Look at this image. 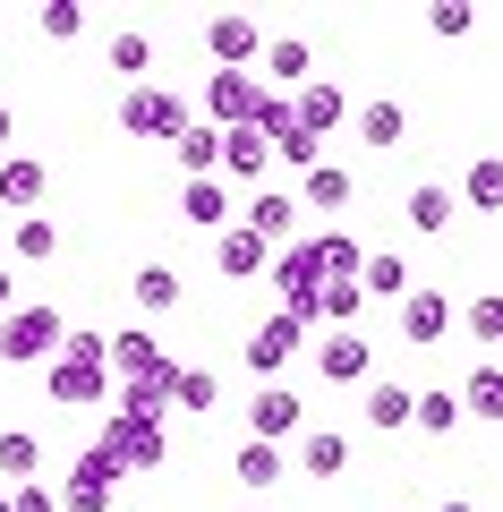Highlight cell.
I'll return each mask as SVG.
<instances>
[{"mask_svg":"<svg viewBox=\"0 0 503 512\" xmlns=\"http://www.w3.org/2000/svg\"><path fill=\"white\" fill-rule=\"evenodd\" d=\"M0 512H9V495H0Z\"/></svg>","mask_w":503,"mask_h":512,"instance_id":"42","label":"cell"},{"mask_svg":"<svg viewBox=\"0 0 503 512\" xmlns=\"http://www.w3.org/2000/svg\"><path fill=\"white\" fill-rule=\"evenodd\" d=\"M171 154H180L188 180H214V171H222V128L214 120H188L180 137H171Z\"/></svg>","mask_w":503,"mask_h":512,"instance_id":"14","label":"cell"},{"mask_svg":"<svg viewBox=\"0 0 503 512\" xmlns=\"http://www.w3.org/2000/svg\"><path fill=\"white\" fill-rule=\"evenodd\" d=\"M205 52H214L222 69H248V60L265 52V35H256V18H205Z\"/></svg>","mask_w":503,"mask_h":512,"instance_id":"13","label":"cell"},{"mask_svg":"<svg viewBox=\"0 0 503 512\" xmlns=\"http://www.w3.org/2000/svg\"><path fill=\"white\" fill-rule=\"evenodd\" d=\"M77 26H86V18H77L69 0H52V9H43V35H52V43H69V35H77Z\"/></svg>","mask_w":503,"mask_h":512,"instance_id":"37","label":"cell"},{"mask_svg":"<svg viewBox=\"0 0 503 512\" xmlns=\"http://www.w3.org/2000/svg\"><path fill=\"white\" fill-rule=\"evenodd\" d=\"M265 163H273V154H265L256 128H231V137H222V171H231V180H265ZM222 171H214V180H222Z\"/></svg>","mask_w":503,"mask_h":512,"instance_id":"20","label":"cell"},{"mask_svg":"<svg viewBox=\"0 0 503 512\" xmlns=\"http://www.w3.org/2000/svg\"><path fill=\"white\" fill-rule=\"evenodd\" d=\"M60 333H69V325H60V308H43V299H35V308H9V316H0V359L35 367V359L60 350Z\"/></svg>","mask_w":503,"mask_h":512,"instance_id":"1","label":"cell"},{"mask_svg":"<svg viewBox=\"0 0 503 512\" xmlns=\"http://www.w3.org/2000/svg\"><path fill=\"white\" fill-rule=\"evenodd\" d=\"M214 265H222V282H256L273 265V248L256 231H239V222H222V231H214Z\"/></svg>","mask_w":503,"mask_h":512,"instance_id":"9","label":"cell"},{"mask_svg":"<svg viewBox=\"0 0 503 512\" xmlns=\"http://www.w3.org/2000/svg\"><path fill=\"white\" fill-rule=\"evenodd\" d=\"M452 333V299L444 291H401V342L410 350H435Z\"/></svg>","mask_w":503,"mask_h":512,"instance_id":"7","label":"cell"},{"mask_svg":"<svg viewBox=\"0 0 503 512\" xmlns=\"http://www.w3.org/2000/svg\"><path fill=\"white\" fill-rule=\"evenodd\" d=\"M256 103H265V86H256L248 69H214V77H205V111H214L222 137H231V128H248Z\"/></svg>","mask_w":503,"mask_h":512,"instance_id":"5","label":"cell"},{"mask_svg":"<svg viewBox=\"0 0 503 512\" xmlns=\"http://www.w3.org/2000/svg\"><path fill=\"white\" fill-rule=\"evenodd\" d=\"M359 291H376V299H401V291H410V265H401L393 248L359 256Z\"/></svg>","mask_w":503,"mask_h":512,"instance_id":"24","label":"cell"},{"mask_svg":"<svg viewBox=\"0 0 503 512\" xmlns=\"http://www.w3.org/2000/svg\"><path fill=\"white\" fill-rule=\"evenodd\" d=\"M461 197L478 205V214H503V163H495V154H478V163H469V180H461Z\"/></svg>","mask_w":503,"mask_h":512,"instance_id":"27","label":"cell"},{"mask_svg":"<svg viewBox=\"0 0 503 512\" xmlns=\"http://www.w3.org/2000/svg\"><path fill=\"white\" fill-rule=\"evenodd\" d=\"M367 427H384V436H393V427H410V384H393V376L367 384Z\"/></svg>","mask_w":503,"mask_h":512,"instance_id":"22","label":"cell"},{"mask_svg":"<svg viewBox=\"0 0 503 512\" xmlns=\"http://www.w3.org/2000/svg\"><path fill=\"white\" fill-rule=\"evenodd\" d=\"M452 402H461V419H503V376H495V359L469 367V384L452 393Z\"/></svg>","mask_w":503,"mask_h":512,"instance_id":"17","label":"cell"},{"mask_svg":"<svg viewBox=\"0 0 503 512\" xmlns=\"http://www.w3.org/2000/svg\"><path fill=\"white\" fill-rule=\"evenodd\" d=\"M43 188H52V180H43V163H35V154H9V163H0V205L35 214V205H43Z\"/></svg>","mask_w":503,"mask_h":512,"instance_id":"15","label":"cell"},{"mask_svg":"<svg viewBox=\"0 0 503 512\" xmlns=\"http://www.w3.org/2000/svg\"><path fill=\"white\" fill-rule=\"evenodd\" d=\"M111 487H120V461H111L103 444H86V453L69 461V487H60V512H111Z\"/></svg>","mask_w":503,"mask_h":512,"instance_id":"3","label":"cell"},{"mask_svg":"<svg viewBox=\"0 0 503 512\" xmlns=\"http://www.w3.org/2000/svg\"><path fill=\"white\" fill-rule=\"evenodd\" d=\"M35 470H43V436H35V427H9V436H0V478H18V487H26Z\"/></svg>","mask_w":503,"mask_h":512,"instance_id":"23","label":"cell"},{"mask_svg":"<svg viewBox=\"0 0 503 512\" xmlns=\"http://www.w3.org/2000/svg\"><path fill=\"white\" fill-rule=\"evenodd\" d=\"M231 478H239V487H256V495H265V487H282V444H239V453H231Z\"/></svg>","mask_w":503,"mask_h":512,"instance_id":"18","label":"cell"},{"mask_svg":"<svg viewBox=\"0 0 503 512\" xmlns=\"http://www.w3.org/2000/svg\"><path fill=\"white\" fill-rule=\"evenodd\" d=\"M180 214L197 222V231H222V222H231V188H222V180H188Z\"/></svg>","mask_w":503,"mask_h":512,"instance_id":"21","label":"cell"},{"mask_svg":"<svg viewBox=\"0 0 503 512\" xmlns=\"http://www.w3.org/2000/svg\"><path fill=\"white\" fill-rule=\"evenodd\" d=\"M103 453L120 461V470H162V419H128V410H111V419H103Z\"/></svg>","mask_w":503,"mask_h":512,"instance_id":"4","label":"cell"},{"mask_svg":"<svg viewBox=\"0 0 503 512\" xmlns=\"http://www.w3.org/2000/svg\"><path fill=\"white\" fill-rule=\"evenodd\" d=\"M9 248L26 256V265H43V256H60V231L43 214H18V231H9Z\"/></svg>","mask_w":503,"mask_h":512,"instance_id":"30","label":"cell"},{"mask_svg":"<svg viewBox=\"0 0 503 512\" xmlns=\"http://www.w3.org/2000/svg\"><path fill=\"white\" fill-rule=\"evenodd\" d=\"M359 137H367V146H401V103H367L359 111Z\"/></svg>","mask_w":503,"mask_h":512,"instance_id":"33","label":"cell"},{"mask_svg":"<svg viewBox=\"0 0 503 512\" xmlns=\"http://www.w3.org/2000/svg\"><path fill=\"white\" fill-rule=\"evenodd\" d=\"M0 146H9V111H0Z\"/></svg>","mask_w":503,"mask_h":512,"instance_id":"40","label":"cell"},{"mask_svg":"<svg viewBox=\"0 0 503 512\" xmlns=\"http://www.w3.org/2000/svg\"><path fill=\"white\" fill-rule=\"evenodd\" d=\"M444 512H469V504H444Z\"/></svg>","mask_w":503,"mask_h":512,"instance_id":"41","label":"cell"},{"mask_svg":"<svg viewBox=\"0 0 503 512\" xmlns=\"http://www.w3.org/2000/svg\"><path fill=\"white\" fill-rule=\"evenodd\" d=\"M299 350H307V325H299V316H265V325L248 333V367H256V376H282Z\"/></svg>","mask_w":503,"mask_h":512,"instance_id":"6","label":"cell"},{"mask_svg":"<svg viewBox=\"0 0 503 512\" xmlns=\"http://www.w3.org/2000/svg\"><path fill=\"white\" fill-rule=\"evenodd\" d=\"M316 376H324V384H359V376H367V333H359V325H333V333L316 342Z\"/></svg>","mask_w":503,"mask_h":512,"instance_id":"10","label":"cell"},{"mask_svg":"<svg viewBox=\"0 0 503 512\" xmlns=\"http://www.w3.org/2000/svg\"><path fill=\"white\" fill-rule=\"evenodd\" d=\"M410 419L427 427V436H452V427H461V402H452L444 384H435V393H410Z\"/></svg>","mask_w":503,"mask_h":512,"instance_id":"29","label":"cell"},{"mask_svg":"<svg viewBox=\"0 0 503 512\" xmlns=\"http://www.w3.org/2000/svg\"><path fill=\"white\" fill-rule=\"evenodd\" d=\"M0 316H9V274H0Z\"/></svg>","mask_w":503,"mask_h":512,"instance_id":"39","label":"cell"},{"mask_svg":"<svg viewBox=\"0 0 503 512\" xmlns=\"http://www.w3.org/2000/svg\"><path fill=\"white\" fill-rule=\"evenodd\" d=\"M299 419H307V410H299V393H290V384H265V393L248 402V436H256V444L299 436Z\"/></svg>","mask_w":503,"mask_h":512,"instance_id":"8","label":"cell"},{"mask_svg":"<svg viewBox=\"0 0 503 512\" xmlns=\"http://www.w3.org/2000/svg\"><path fill=\"white\" fill-rule=\"evenodd\" d=\"M427 26H435V35H469V26H478V9H461V0H444V9H435Z\"/></svg>","mask_w":503,"mask_h":512,"instance_id":"36","label":"cell"},{"mask_svg":"<svg viewBox=\"0 0 503 512\" xmlns=\"http://www.w3.org/2000/svg\"><path fill=\"white\" fill-rule=\"evenodd\" d=\"M137 308L145 316H171V308H180V274H171V265H145V274H137Z\"/></svg>","mask_w":503,"mask_h":512,"instance_id":"28","label":"cell"},{"mask_svg":"<svg viewBox=\"0 0 503 512\" xmlns=\"http://www.w3.org/2000/svg\"><path fill=\"white\" fill-rule=\"evenodd\" d=\"M171 402H180V410H214V376H205V367L188 376V367H180V393H171Z\"/></svg>","mask_w":503,"mask_h":512,"instance_id":"35","label":"cell"},{"mask_svg":"<svg viewBox=\"0 0 503 512\" xmlns=\"http://www.w3.org/2000/svg\"><path fill=\"white\" fill-rule=\"evenodd\" d=\"M299 470H307V478H342V470H350V436L307 427V436H299Z\"/></svg>","mask_w":503,"mask_h":512,"instance_id":"16","label":"cell"},{"mask_svg":"<svg viewBox=\"0 0 503 512\" xmlns=\"http://www.w3.org/2000/svg\"><path fill=\"white\" fill-rule=\"evenodd\" d=\"M342 111H350V94L333 86V77H307V86L290 94V120H299L307 137H324V128H342Z\"/></svg>","mask_w":503,"mask_h":512,"instance_id":"11","label":"cell"},{"mask_svg":"<svg viewBox=\"0 0 503 512\" xmlns=\"http://www.w3.org/2000/svg\"><path fill=\"white\" fill-rule=\"evenodd\" d=\"M256 60H265V77H282V86H307V77H316V52H307L299 35H273Z\"/></svg>","mask_w":503,"mask_h":512,"instance_id":"19","label":"cell"},{"mask_svg":"<svg viewBox=\"0 0 503 512\" xmlns=\"http://www.w3.org/2000/svg\"><path fill=\"white\" fill-rule=\"evenodd\" d=\"M239 231H256L265 248H290V231H299V205H290V197H273V188H256V197H248V214H239Z\"/></svg>","mask_w":503,"mask_h":512,"instance_id":"12","label":"cell"},{"mask_svg":"<svg viewBox=\"0 0 503 512\" xmlns=\"http://www.w3.org/2000/svg\"><path fill=\"white\" fill-rule=\"evenodd\" d=\"M9 512H60V495H52V487H35V478H26V487L9 495Z\"/></svg>","mask_w":503,"mask_h":512,"instance_id":"38","label":"cell"},{"mask_svg":"<svg viewBox=\"0 0 503 512\" xmlns=\"http://www.w3.org/2000/svg\"><path fill=\"white\" fill-rule=\"evenodd\" d=\"M103 60H111V77H128V86H145V69H154V43H145L137 26H128V35H111V52H103Z\"/></svg>","mask_w":503,"mask_h":512,"instance_id":"26","label":"cell"},{"mask_svg":"<svg viewBox=\"0 0 503 512\" xmlns=\"http://www.w3.org/2000/svg\"><path fill=\"white\" fill-rule=\"evenodd\" d=\"M120 128H128V137H180V128H188V94H171V86H128Z\"/></svg>","mask_w":503,"mask_h":512,"instance_id":"2","label":"cell"},{"mask_svg":"<svg viewBox=\"0 0 503 512\" xmlns=\"http://www.w3.org/2000/svg\"><path fill=\"white\" fill-rule=\"evenodd\" d=\"M307 205H316V214H342V205H350V171L316 163V171H307Z\"/></svg>","mask_w":503,"mask_h":512,"instance_id":"31","label":"cell"},{"mask_svg":"<svg viewBox=\"0 0 503 512\" xmlns=\"http://www.w3.org/2000/svg\"><path fill=\"white\" fill-rule=\"evenodd\" d=\"M359 308H367L359 282H324V291H316V325H350Z\"/></svg>","mask_w":503,"mask_h":512,"instance_id":"32","label":"cell"},{"mask_svg":"<svg viewBox=\"0 0 503 512\" xmlns=\"http://www.w3.org/2000/svg\"><path fill=\"white\" fill-rule=\"evenodd\" d=\"M452 214H461V205H452L444 180H418V188H410V231H444Z\"/></svg>","mask_w":503,"mask_h":512,"instance_id":"25","label":"cell"},{"mask_svg":"<svg viewBox=\"0 0 503 512\" xmlns=\"http://www.w3.org/2000/svg\"><path fill=\"white\" fill-rule=\"evenodd\" d=\"M461 325H469V342H503V299H469V308H461Z\"/></svg>","mask_w":503,"mask_h":512,"instance_id":"34","label":"cell"}]
</instances>
